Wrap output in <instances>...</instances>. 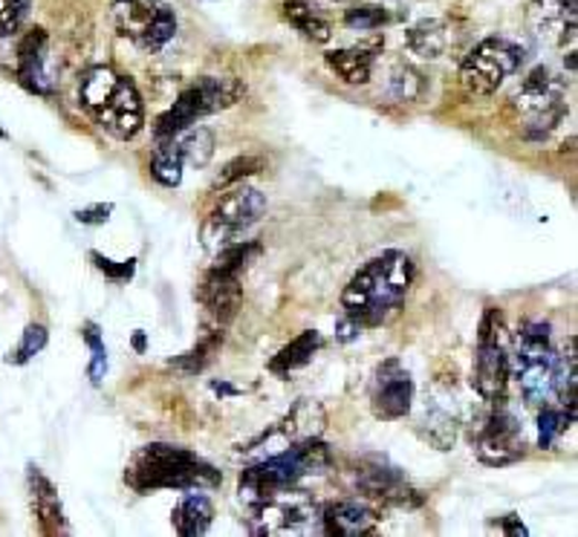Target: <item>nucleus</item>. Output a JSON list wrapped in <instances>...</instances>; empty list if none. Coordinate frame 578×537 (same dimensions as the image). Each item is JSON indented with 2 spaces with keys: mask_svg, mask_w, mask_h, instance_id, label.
I'll use <instances>...</instances> for the list:
<instances>
[{
  "mask_svg": "<svg viewBox=\"0 0 578 537\" xmlns=\"http://www.w3.org/2000/svg\"><path fill=\"white\" fill-rule=\"evenodd\" d=\"M263 168V159L261 157H241L234 159V162H229L223 168V171L214 177V182H211V188L218 191V188H229L234 186V182H243L246 177H252V173H258Z\"/></svg>",
  "mask_w": 578,
  "mask_h": 537,
  "instance_id": "f704fd0d",
  "label": "nucleus"
},
{
  "mask_svg": "<svg viewBox=\"0 0 578 537\" xmlns=\"http://www.w3.org/2000/svg\"><path fill=\"white\" fill-rule=\"evenodd\" d=\"M413 402V381L411 376L399 367V361H385L379 370H376L374 390H370V404H374V413L379 419H402L408 417Z\"/></svg>",
  "mask_w": 578,
  "mask_h": 537,
  "instance_id": "4468645a",
  "label": "nucleus"
},
{
  "mask_svg": "<svg viewBox=\"0 0 578 537\" xmlns=\"http://www.w3.org/2000/svg\"><path fill=\"white\" fill-rule=\"evenodd\" d=\"M252 512H255L252 535H295V531H304L313 523L316 503L309 501L307 494L286 488L270 501L252 506Z\"/></svg>",
  "mask_w": 578,
  "mask_h": 537,
  "instance_id": "f8f14e48",
  "label": "nucleus"
},
{
  "mask_svg": "<svg viewBox=\"0 0 578 537\" xmlns=\"http://www.w3.org/2000/svg\"><path fill=\"white\" fill-rule=\"evenodd\" d=\"M356 485H359V492H365L368 497H374V501L399 503V506H406L413 494L408 480L399 474V468H391V465L385 463L361 468L359 477H356Z\"/></svg>",
  "mask_w": 578,
  "mask_h": 537,
  "instance_id": "a211bd4d",
  "label": "nucleus"
},
{
  "mask_svg": "<svg viewBox=\"0 0 578 537\" xmlns=\"http://www.w3.org/2000/svg\"><path fill=\"white\" fill-rule=\"evenodd\" d=\"M30 12V0H0V38L12 35Z\"/></svg>",
  "mask_w": 578,
  "mask_h": 537,
  "instance_id": "e433bc0d",
  "label": "nucleus"
},
{
  "mask_svg": "<svg viewBox=\"0 0 578 537\" xmlns=\"http://www.w3.org/2000/svg\"><path fill=\"white\" fill-rule=\"evenodd\" d=\"M336 3H359V0H336Z\"/></svg>",
  "mask_w": 578,
  "mask_h": 537,
  "instance_id": "a19ab883",
  "label": "nucleus"
},
{
  "mask_svg": "<svg viewBox=\"0 0 578 537\" xmlns=\"http://www.w3.org/2000/svg\"><path fill=\"white\" fill-rule=\"evenodd\" d=\"M182 168H186V165L174 157L166 145H159L157 154H154V159H150V173H154V179H157V182H162V186H168V188L180 186Z\"/></svg>",
  "mask_w": 578,
  "mask_h": 537,
  "instance_id": "473e14b6",
  "label": "nucleus"
},
{
  "mask_svg": "<svg viewBox=\"0 0 578 537\" xmlns=\"http://www.w3.org/2000/svg\"><path fill=\"white\" fill-rule=\"evenodd\" d=\"M512 110L518 116V125L526 139H544L567 116L564 82L553 70L535 67L524 78L518 93L512 96Z\"/></svg>",
  "mask_w": 578,
  "mask_h": 537,
  "instance_id": "423d86ee",
  "label": "nucleus"
},
{
  "mask_svg": "<svg viewBox=\"0 0 578 537\" xmlns=\"http://www.w3.org/2000/svg\"><path fill=\"white\" fill-rule=\"evenodd\" d=\"M477 456L486 465H509L524 456V431L518 419L506 411H497L486 419L477 433Z\"/></svg>",
  "mask_w": 578,
  "mask_h": 537,
  "instance_id": "ddd939ff",
  "label": "nucleus"
},
{
  "mask_svg": "<svg viewBox=\"0 0 578 537\" xmlns=\"http://www.w3.org/2000/svg\"><path fill=\"white\" fill-rule=\"evenodd\" d=\"M572 419L576 417L564 411V408H553V404L542 408V417H538V442H542V448L556 445L558 436L572 425Z\"/></svg>",
  "mask_w": 578,
  "mask_h": 537,
  "instance_id": "7c9ffc66",
  "label": "nucleus"
},
{
  "mask_svg": "<svg viewBox=\"0 0 578 537\" xmlns=\"http://www.w3.org/2000/svg\"><path fill=\"white\" fill-rule=\"evenodd\" d=\"M284 18L293 23L295 30L307 38V41H313V44H327L333 38L330 23L324 21L316 9H313V3H307V0H286Z\"/></svg>",
  "mask_w": 578,
  "mask_h": 537,
  "instance_id": "a878e982",
  "label": "nucleus"
},
{
  "mask_svg": "<svg viewBox=\"0 0 578 537\" xmlns=\"http://www.w3.org/2000/svg\"><path fill=\"white\" fill-rule=\"evenodd\" d=\"M18 82L38 96L53 93V73H50V35L44 30H32L15 46Z\"/></svg>",
  "mask_w": 578,
  "mask_h": 537,
  "instance_id": "dca6fc26",
  "label": "nucleus"
},
{
  "mask_svg": "<svg viewBox=\"0 0 578 537\" xmlns=\"http://www.w3.org/2000/svg\"><path fill=\"white\" fill-rule=\"evenodd\" d=\"M113 23L122 38L139 50L157 53L177 35L174 9L162 0H116L113 3Z\"/></svg>",
  "mask_w": 578,
  "mask_h": 537,
  "instance_id": "9b49d317",
  "label": "nucleus"
},
{
  "mask_svg": "<svg viewBox=\"0 0 578 537\" xmlns=\"http://www.w3.org/2000/svg\"><path fill=\"white\" fill-rule=\"evenodd\" d=\"M82 336L84 341H87V347H91V367H87V373H91L93 385H102V379H105L107 373L105 341H102V336H98L96 324H84Z\"/></svg>",
  "mask_w": 578,
  "mask_h": 537,
  "instance_id": "72a5a7b5",
  "label": "nucleus"
},
{
  "mask_svg": "<svg viewBox=\"0 0 578 537\" xmlns=\"http://www.w3.org/2000/svg\"><path fill=\"white\" fill-rule=\"evenodd\" d=\"M197 301L203 304V309L209 313L214 327L223 329L225 324L238 315V309H241V301H243L241 275L211 266L209 272H206L203 284L197 286Z\"/></svg>",
  "mask_w": 578,
  "mask_h": 537,
  "instance_id": "2eb2a0df",
  "label": "nucleus"
},
{
  "mask_svg": "<svg viewBox=\"0 0 578 537\" xmlns=\"http://www.w3.org/2000/svg\"><path fill=\"white\" fill-rule=\"evenodd\" d=\"M538 12V35L567 44L576 38V0H544Z\"/></svg>",
  "mask_w": 578,
  "mask_h": 537,
  "instance_id": "4be33fe9",
  "label": "nucleus"
},
{
  "mask_svg": "<svg viewBox=\"0 0 578 537\" xmlns=\"http://www.w3.org/2000/svg\"><path fill=\"white\" fill-rule=\"evenodd\" d=\"M318 520L324 523V531L333 537H365L374 535L376 526H379L374 508L359 501L330 503Z\"/></svg>",
  "mask_w": 578,
  "mask_h": 537,
  "instance_id": "f3484780",
  "label": "nucleus"
},
{
  "mask_svg": "<svg viewBox=\"0 0 578 537\" xmlns=\"http://www.w3.org/2000/svg\"><path fill=\"white\" fill-rule=\"evenodd\" d=\"M327 64L333 73H338L347 84H368L374 73V53L365 46H347V50H333L327 53Z\"/></svg>",
  "mask_w": 578,
  "mask_h": 537,
  "instance_id": "b1692460",
  "label": "nucleus"
},
{
  "mask_svg": "<svg viewBox=\"0 0 578 537\" xmlns=\"http://www.w3.org/2000/svg\"><path fill=\"white\" fill-rule=\"evenodd\" d=\"M290 442H301V440H313L318 433L324 431V411L318 402H309V399H301L295 404L290 417L281 422L279 428Z\"/></svg>",
  "mask_w": 578,
  "mask_h": 537,
  "instance_id": "393cba45",
  "label": "nucleus"
},
{
  "mask_svg": "<svg viewBox=\"0 0 578 537\" xmlns=\"http://www.w3.org/2000/svg\"><path fill=\"white\" fill-rule=\"evenodd\" d=\"M413 284V261L406 252H385L359 268L341 292V309L365 327L388 322Z\"/></svg>",
  "mask_w": 578,
  "mask_h": 537,
  "instance_id": "f257e3e1",
  "label": "nucleus"
},
{
  "mask_svg": "<svg viewBox=\"0 0 578 537\" xmlns=\"http://www.w3.org/2000/svg\"><path fill=\"white\" fill-rule=\"evenodd\" d=\"M504 529L509 531V535H526L524 523H518V520H515V515L504 517Z\"/></svg>",
  "mask_w": 578,
  "mask_h": 537,
  "instance_id": "ea45409f",
  "label": "nucleus"
},
{
  "mask_svg": "<svg viewBox=\"0 0 578 537\" xmlns=\"http://www.w3.org/2000/svg\"><path fill=\"white\" fill-rule=\"evenodd\" d=\"M385 23H391V12L385 7H368V3H354V9H347L345 27L354 32H374L382 30Z\"/></svg>",
  "mask_w": 578,
  "mask_h": 537,
  "instance_id": "c756f323",
  "label": "nucleus"
},
{
  "mask_svg": "<svg viewBox=\"0 0 578 537\" xmlns=\"http://www.w3.org/2000/svg\"><path fill=\"white\" fill-rule=\"evenodd\" d=\"M211 520H214V506L206 494H200V488H191L174 508V529L182 537L206 535Z\"/></svg>",
  "mask_w": 578,
  "mask_h": 537,
  "instance_id": "412c9836",
  "label": "nucleus"
},
{
  "mask_svg": "<svg viewBox=\"0 0 578 537\" xmlns=\"http://www.w3.org/2000/svg\"><path fill=\"white\" fill-rule=\"evenodd\" d=\"M327 465H330V451L318 436L293 442V448H286L284 454L270 456V460H263V463L243 471L241 501L246 506H258V503L270 501V497L286 492V488H295L301 477L318 474Z\"/></svg>",
  "mask_w": 578,
  "mask_h": 537,
  "instance_id": "20e7f679",
  "label": "nucleus"
},
{
  "mask_svg": "<svg viewBox=\"0 0 578 537\" xmlns=\"http://www.w3.org/2000/svg\"><path fill=\"white\" fill-rule=\"evenodd\" d=\"M322 344H324L322 333H316V329H307V333H301L298 338H293V341L286 344L279 356L272 358L270 370L275 376L295 373V370H301V367H307L309 361H313V356L322 350Z\"/></svg>",
  "mask_w": 578,
  "mask_h": 537,
  "instance_id": "5701e85b",
  "label": "nucleus"
},
{
  "mask_svg": "<svg viewBox=\"0 0 578 537\" xmlns=\"http://www.w3.org/2000/svg\"><path fill=\"white\" fill-rule=\"evenodd\" d=\"M78 102L102 130L116 139H134L143 130V98L134 82L111 67H93L78 82Z\"/></svg>",
  "mask_w": 578,
  "mask_h": 537,
  "instance_id": "7ed1b4c3",
  "label": "nucleus"
},
{
  "mask_svg": "<svg viewBox=\"0 0 578 537\" xmlns=\"http://www.w3.org/2000/svg\"><path fill=\"white\" fill-rule=\"evenodd\" d=\"M524 46L509 38H483L460 64V82L472 96H492L524 64Z\"/></svg>",
  "mask_w": 578,
  "mask_h": 537,
  "instance_id": "1a4fd4ad",
  "label": "nucleus"
},
{
  "mask_svg": "<svg viewBox=\"0 0 578 537\" xmlns=\"http://www.w3.org/2000/svg\"><path fill=\"white\" fill-rule=\"evenodd\" d=\"M91 261L96 263V268L102 272L105 277H111V281H116V284H125V281H130L136 272V261H128V263H116V261H107V257H102L98 252L91 254Z\"/></svg>",
  "mask_w": 578,
  "mask_h": 537,
  "instance_id": "4c0bfd02",
  "label": "nucleus"
},
{
  "mask_svg": "<svg viewBox=\"0 0 578 537\" xmlns=\"http://www.w3.org/2000/svg\"><path fill=\"white\" fill-rule=\"evenodd\" d=\"M266 211V197L252 186L234 182L218 200L203 223V243L211 252H220L229 243H238Z\"/></svg>",
  "mask_w": 578,
  "mask_h": 537,
  "instance_id": "6e6552de",
  "label": "nucleus"
},
{
  "mask_svg": "<svg viewBox=\"0 0 578 537\" xmlns=\"http://www.w3.org/2000/svg\"><path fill=\"white\" fill-rule=\"evenodd\" d=\"M243 96V84L238 78H214V75H206V78H197L195 84H188L182 90L177 102L168 107L162 116L157 119V139H171L174 134H180L186 127L197 125L200 119L211 116V113H220L225 107L238 105Z\"/></svg>",
  "mask_w": 578,
  "mask_h": 537,
  "instance_id": "0eeeda50",
  "label": "nucleus"
},
{
  "mask_svg": "<svg viewBox=\"0 0 578 537\" xmlns=\"http://www.w3.org/2000/svg\"><path fill=\"white\" fill-rule=\"evenodd\" d=\"M406 44L411 53L422 55V59H440L449 50V27L443 21H420L411 27L406 35Z\"/></svg>",
  "mask_w": 578,
  "mask_h": 537,
  "instance_id": "bb28decb",
  "label": "nucleus"
},
{
  "mask_svg": "<svg viewBox=\"0 0 578 537\" xmlns=\"http://www.w3.org/2000/svg\"><path fill=\"white\" fill-rule=\"evenodd\" d=\"M220 471L203 456L180 445H166V442H154V445L139 448L134 460L125 468V483L134 492H157V488H177V492H191V488H214L220 485Z\"/></svg>",
  "mask_w": 578,
  "mask_h": 537,
  "instance_id": "f03ea898",
  "label": "nucleus"
},
{
  "mask_svg": "<svg viewBox=\"0 0 578 537\" xmlns=\"http://www.w3.org/2000/svg\"><path fill=\"white\" fill-rule=\"evenodd\" d=\"M220 344H223V329L214 327L206 341H200L195 350H188L186 356L177 358V361H174V367H177V370H180V373H186V376L203 373L206 365H209L211 358H214V352H218Z\"/></svg>",
  "mask_w": 578,
  "mask_h": 537,
  "instance_id": "cd10ccee",
  "label": "nucleus"
},
{
  "mask_svg": "<svg viewBox=\"0 0 578 537\" xmlns=\"http://www.w3.org/2000/svg\"><path fill=\"white\" fill-rule=\"evenodd\" d=\"M30 501L44 535H64L67 531V517H64L59 494H55L53 483L38 468H30Z\"/></svg>",
  "mask_w": 578,
  "mask_h": 537,
  "instance_id": "6ab92c4d",
  "label": "nucleus"
},
{
  "mask_svg": "<svg viewBox=\"0 0 578 537\" xmlns=\"http://www.w3.org/2000/svg\"><path fill=\"white\" fill-rule=\"evenodd\" d=\"M159 145H166L174 157L180 159L182 165H191V168H203L214 157V136H211L209 127L200 125L186 127V130L174 134L171 139H162Z\"/></svg>",
  "mask_w": 578,
  "mask_h": 537,
  "instance_id": "aec40b11",
  "label": "nucleus"
},
{
  "mask_svg": "<svg viewBox=\"0 0 578 537\" xmlns=\"http://www.w3.org/2000/svg\"><path fill=\"white\" fill-rule=\"evenodd\" d=\"M515 376L529 408H547L556 393V350L549 344V327L529 322L515 338Z\"/></svg>",
  "mask_w": 578,
  "mask_h": 537,
  "instance_id": "39448f33",
  "label": "nucleus"
},
{
  "mask_svg": "<svg viewBox=\"0 0 578 537\" xmlns=\"http://www.w3.org/2000/svg\"><path fill=\"white\" fill-rule=\"evenodd\" d=\"M258 254H261V243H258V240H238V243H229L225 249H220L214 266L241 275V272L249 268V263L255 261Z\"/></svg>",
  "mask_w": 578,
  "mask_h": 537,
  "instance_id": "c85d7f7f",
  "label": "nucleus"
},
{
  "mask_svg": "<svg viewBox=\"0 0 578 537\" xmlns=\"http://www.w3.org/2000/svg\"><path fill=\"white\" fill-rule=\"evenodd\" d=\"M46 338H50L46 336V327H41V324H30V327L23 329L21 344H18L15 350H9L7 361L9 365H27V361H32L38 352L44 350Z\"/></svg>",
  "mask_w": 578,
  "mask_h": 537,
  "instance_id": "2f4dec72",
  "label": "nucleus"
},
{
  "mask_svg": "<svg viewBox=\"0 0 578 537\" xmlns=\"http://www.w3.org/2000/svg\"><path fill=\"white\" fill-rule=\"evenodd\" d=\"M388 90H391V96L397 98V102H411V98H417V93H420V75L413 73L411 67H397Z\"/></svg>",
  "mask_w": 578,
  "mask_h": 537,
  "instance_id": "c9c22d12",
  "label": "nucleus"
},
{
  "mask_svg": "<svg viewBox=\"0 0 578 537\" xmlns=\"http://www.w3.org/2000/svg\"><path fill=\"white\" fill-rule=\"evenodd\" d=\"M0 136H7V130H3V127H0Z\"/></svg>",
  "mask_w": 578,
  "mask_h": 537,
  "instance_id": "79ce46f5",
  "label": "nucleus"
},
{
  "mask_svg": "<svg viewBox=\"0 0 578 537\" xmlns=\"http://www.w3.org/2000/svg\"><path fill=\"white\" fill-rule=\"evenodd\" d=\"M113 211V206H93V209H84L78 211V223H107V214Z\"/></svg>",
  "mask_w": 578,
  "mask_h": 537,
  "instance_id": "58836bf2",
  "label": "nucleus"
},
{
  "mask_svg": "<svg viewBox=\"0 0 578 537\" xmlns=\"http://www.w3.org/2000/svg\"><path fill=\"white\" fill-rule=\"evenodd\" d=\"M512 361L504 341V318L497 309H486L477 333V356H474L472 385L481 393L483 402L497 404L506 396Z\"/></svg>",
  "mask_w": 578,
  "mask_h": 537,
  "instance_id": "9d476101",
  "label": "nucleus"
}]
</instances>
